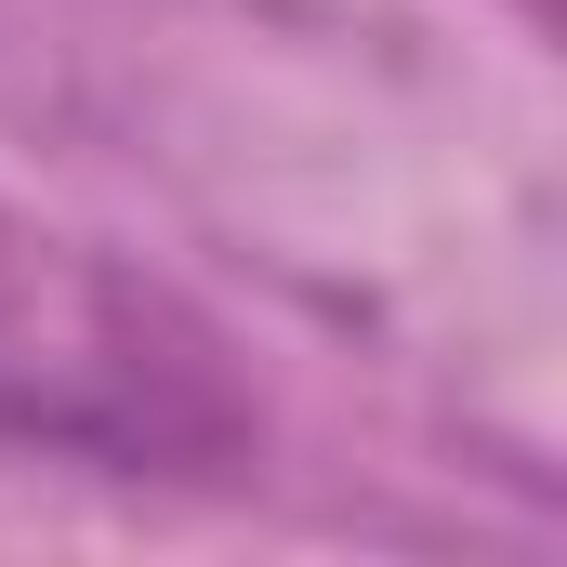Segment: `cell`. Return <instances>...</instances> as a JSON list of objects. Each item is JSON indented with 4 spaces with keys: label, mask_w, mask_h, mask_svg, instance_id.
Here are the masks:
<instances>
[{
    "label": "cell",
    "mask_w": 567,
    "mask_h": 567,
    "mask_svg": "<svg viewBox=\"0 0 567 567\" xmlns=\"http://www.w3.org/2000/svg\"><path fill=\"white\" fill-rule=\"evenodd\" d=\"M251 383L172 278L0 198V462L198 488L251 462Z\"/></svg>",
    "instance_id": "1"
}]
</instances>
